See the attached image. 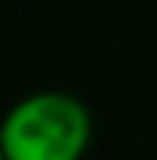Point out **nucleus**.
Masks as SVG:
<instances>
[{
    "label": "nucleus",
    "mask_w": 157,
    "mask_h": 160,
    "mask_svg": "<svg viewBox=\"0 0 157 160\" xmlns=\"http://www.w3.org/2000/svg\"><path fill=\"white\" fill-rule=\"evenodd\" d=\"M89 114L68 92H34L0 123L6 160H80L89 145Z\"/></svg>",
    "instance_id": "f257e3e1"
},
{
    "label": "nucleus",
    "mask_w": 157,
    "mask_h": 160,
    "mask_svg": "<svg viewBox=\"0 0 157 160\" xmlns=\"http://www.w3.org/2000/svg\"><path fill=\"white\" fill-rule=\"evenodd\" d=\"M0 160H6V157H3V148H0Z\"/></svg>",
    "instance_id": "f03ea898"
}]
</instances>
